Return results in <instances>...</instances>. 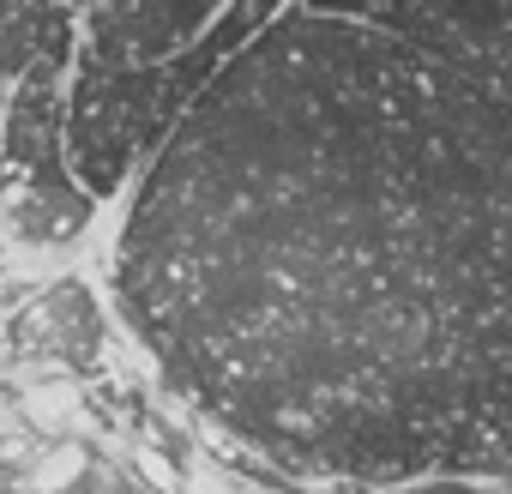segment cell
Segmentation results:
<instances>
[{"instance_id":"6da1fadb","label":"cell","mask_w":512,"mask_h":494,"mask_svg":"<svg viewBox=\"0 0 512 494\" xmlns=\"http://www.w3.org/2000/svg\"><path fill=\"white\" fill-rule=\"evenodd\" d=\"M109 302L296 476L512 470V103L290 0L127 187Z\"/></svg>"},{"instance_id":"7a4b0ae2","label":"cell","mask_w":512,"mask_h":494,"mask_svg":"<svg viewBox=\"0 0 512 494\" xmlns=\"http://www.w3.org/2000/svg\"><path fill=\"white\" fill-rule=\"evenodd\" d=\"M67 73L73 61H37L0 115V247L7 266L61 260L97 229V205L67 163Z\"/></svg>"},{"instance_id":"8992f818","label":"cell","mask_w":512,"mask_h":494,"mask_svg":"<svg viewBox=\"0 0 512 494\" xmlns=\"http://www.w3.org/2000/svg\"><path fill=\"white\" fill-rule=\"evenodd\" d=\"M380 494H512V482L506 476H470V470H434V476L392 482Z\"/></svg>"},{"instance_id":"30bf717a","label":"cell","mask_w":512,"mask_h":494,"mask_svg":"<svg viewBox=\"0 0 512 494\" xmlns=\"http://www.w3.org/2000/svg\"><path fill=\"white\" fill-rule=\"evenodd\" d=\"M73 7H79V13H85V0H73Z\"/></svg>"},{"instance_id":"ba28073f","label":"cell","mask_w":512,"mask_h":494,"mask_svg":"<svg viewBox=\"0 0 512 494\" xmlns=\"http://www.w3.org/2000/svg\"><path fill=\"white\" fill-rule=\"evenodd\" d=\"M7 97H13V91H7V85H0V115H7Z\"/></svg>"},{"instance_id":"9c48e42d","label":"cell","mask_w":512,"mask_h":494,"mask_svg":"<svg viewBox=\"0 0 512 494\" xmlns=\"http://www.w3.org/2000/svg\"><path fill=\"white\" fill-rule=\"evenodd\" d=\"M0 272H7V247H0Z\"/></svg>"},{"instance_id":"277c9868","label":"cell","mask_w":512,"mask_h":494,"mask_svg":"<svg viewBox=\"0 0 512 494\" xmlns=\"http://www.w3.org/2000/svg\"><path fill=\"white\" fill-rule=\"evenodd\" d=\"M229 0H85L79 55L103 67H157L193 49Z\"/></svg>"},{"instance_id":"52a82bcc","label":"cell","mask_w":512,"mask_h":494,"mask_svg":"<svg viewBox=\"0 0 512 494\" xmlns=\"http://www.w3.org/2000/svg\"><path fill=\"white\" fill-rule=\"evenodd\" d=\"M338 494H380V488H356V482H338Z\"/></svg>"},{"instance_id":"5b68a950","label":"cell","mask_w":512,"mask_h":494,"mask_svg":"<svg viewBox=\"0 0 512 494\" xmlns=\"http://www.w3.org/2000/svg\"><path fill=\"white\" fill-rule=\"evenodd\" d=\"M79 55V7L73 0H0V85H19L37 61Z\"/></svg>"},{"instance_id":"3957f363","label":"cell","mask_w":512,"mask_h":494,"mask_svg":"<svg viewBox=\"0 0 512 494\" xmlns=\"http://www.w3.org/2000/svg\"><path fill=\"white\" fill-rule=\"evenodd\" d=\"M187 109L169 97L163 61L157 67H103L91 55H73L67 73V163L73 181L97 211L121 205L139 169L163 151Z\"/></svg>"}]
</instances>
